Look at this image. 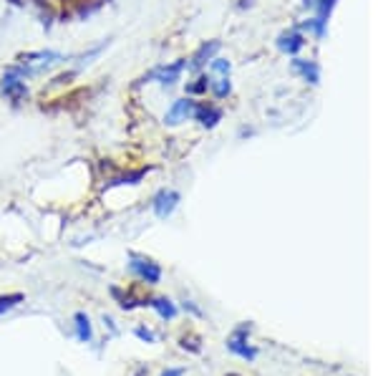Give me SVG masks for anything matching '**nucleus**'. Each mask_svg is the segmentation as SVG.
Returning <instances> with one entry per match:
<instances>
[{"label": "nucleus", "instance_id": "obj_23", "mask_svg": "<svg viewBox=\"0 0 378 376\" xmlns=\"http://www.w3.org/2000/svg\"><path fill=\"white\" fill-rule=\"evenodd\" d=\"M63 3H66V0H63Z\"/></svg>", "mask_w": 378, "mask_h": 376}, {"label": "nucleus", "instance_id": "obj_19", "mask_svg": "<svg viewBox=\"0 0 378 376\" xmlns=\"http://www.w3.org/2000/svg\"><path fill=\"white\" fill-rule=\"evenodd\" d=\"M76 76V71H69V74H61V76H56V79L50 81V86H63V84H69L71 79Z\"/></svg>", "mask_w": 378, "mask_h": 376}, {"label": "nucleus", "instance_id": "obj_3", "mask_svg": "<svg viewBox=\"0 0 378 376\" xmlns=\"http://www.w3.org/2000/svg\"><path fill=\"white\" fill-rule=\"evenodd\" d=\"M187 68V61H174V63H164V66H156L151 68L149 74L142 76V84H149V81H156L161 86H172L177 81L182 79V71Z\"/></svg>", "mask_w": 378, "mask_h": 376}, {"label": "nucleus", "instance_id": "obj_17", "mask_svg": "<svg viewBox=\"0 0 378 376\" xmlns=\"http://www.w3.org/2000/svg\"><path fill=\"white\" fill-rule=\"evenodd\" d=\"M210 84H212V81L207 79V76H199L194 84H189V86H187V93H194V96H197V93H207Z\"/></svg>", "mask_w": 378, "mask_h": 376}, {"label": "nucleus", "instance_id": "obj_15", "mask_svg": "<svg viewBox=\"0 0 378 376\" xmlns=\"http://www.w3.org/2000/svg\"><path fill=\"white\" fill-rule=\"evenodd\" d=\"M18 303H23V293H8V296H0V316L6 311L15 309Z\"/></svg>", "mask_w": 378, "mask_h": 376}, {"label": "nucleus", "instance_id": "obj_11", "mask_svg": "<svg viewBox=\"0 0 378 376\" xmlns=\"http://www.w3.org/2000/svg\"><path fill=\"white\" fill-rule=\"evenodd\" d=\"M149 172V167H139V169H131V172H121L116 177L109 179V187H119V185H139L144 179V174Z\"/></svg>", "mask_w": 378, "mask_h": 376}, {"label": "nucleus", "instance_id": "obj_4", "mask_svg": "<svg viewBox=\"0 0 378 376\" xmlns=\"http://www.w3.org/2000/svg\"><path fill=\"white\" fill-rule=\"evenodd\" d=\"M58 61H63V56L58 51H28V53L18 56V63L31 68V74H38V71H43V68L53 66Z\"/></svg>", "mask_w": 378, "mask_h": 376}, {"label": "nucleus", "instance_id": "obj_6", "mask_svg": "<svg viewBox=\"0 0 378 376\" xmlns=\"http://www.w3.org/2000/svg\"><path fill=\"white\" fill-rule=\"evenodd\" d=\"M192 117L197 119L202 127L212 129V127H217V124L222 122V109H220V106H215V104H207V101H202V104H194Z\"/></svg>", "mask_w": 378, "mask_h": 376}, {"label": "nucleus", "instance_id": "obj_13", "mask_svg": "<svg viewBox=\"0 0 378 376\" xmlns=\"http://www.w3.org/2000/svg\"><path fill=\"white\" fill-rule=\"evenodd\" d=\"M76 321V336H79L81 344H88V341L93 339V331H91V321H88L86 313H76L74 316Z\"/></svg>", "mask_w": 378, "mask_h": 376}, {"label": "nucleus", "instance_id": "obj_16", "mask_svg": "<svg viewBox=\"0 0 378 376\" xmlns=\"http://www.w3.org/2000/svg\"><path fill=\"white\" fill-rule=\"evenodd\" d=\"M210 89L215 91V96H220V99H222V96H227V93L232 91V86H229V79H227V76H222L220 81H212Z\"/></svg>", "mask_w": 378, "mask_h": 376}, {"label": "nucleus", "instance_id": "obj_10", "mask_svg": "<svg viewBox=\"0 0 378 376\" xmlns=\"http://www.w3.org/2000/svg\"><path fill=\"white\" fill-rule=\"evenodd\" d=\"M278 46H280V51H285V53L292 56L305 46V38H303V33H298V31L283 33V36L278 38Z\"/></svg>", "mask_w": 378, "mask_h": 376}, {"label": "nucleus", "instance_id": "obj_22", "mask_svg": "<svg viewBox=\"0 0 378 376\" xmlns=\"http://www.w3.org/2000/svg\"><path fill=\"white\" fill-rule=\"evenodd\" d=\"M8 3H13V6H23V0H8Z\"/></svg>", "mask_w": 378, "mask_h": 376}, {"label": "nucleus", "instance_id": "obj_8", "mask_svg": "<svg viewBox=\"0 0 378 376\" xmlns=\"http://www.w3.org/2000/svg\"><path fill=\"white\" fill-rule=\"evenodd\" d=\"M217 51H220V41H210V44H202V46L197 48V53L192 56V61L187 63V66L192 68V71H197V68H202L207 61H212Z\"/></svg>", "mask_w": 378, "mask_h": 376}, {"label": "nucleus", "instance_id": "obj_18", "mask_svg": "<svg viewBox=\"0 0 378 376\" xmlns=\"http://www.w3.org/2000/svg\"><path fill=\"white\" fill-rule=\"evenodd\" d=\"M212 71L220 76H227L229 74V61H224V58H212Z\"/></svg>", "mask_w": 378, "mask_h": 376}, {"label": "nucleus", "instance_id": "obj_21", "mask_svg": "<svg viewBox=\"0 0 378 376\" xmlns=\"http://www.w3.org/2000/svg\"><path fill=\"white\" fill-rule=\"evenodd\" d=\"M161 376H184V369H167Z\"/></svg>", "mask_w": 378, "mask_h": 376}, {"label": "nucleus", "instance_id": "obj_7", "mask_svg": "<svg viewBox=\"0 0 378 376\" xmlns=\"http://www.w3.org/2000/svg\"><path fill=\"white\" fill-rule=\"evenodd\" d=\"M192 111H194V101L192 99H177L172 106H169L167 114H164V124L174 127V124L187 122V119L192 117Z\"/></svg>", "mask_w": 378, "mask_h": 376}, {"label": "nucleus", "instance_id": "obj_20", "mask_svg": "<svg viewBox=\"0 0 378 376\" xmlns=\"http://www.w3.org/2000/svg\"><path fill=\"white\" fill-rule=\"evenodd\" d=\"M137 336H139V339H144V341H154V333L147 331V328H137Z\"/></svg>", "mask_w": 378, "mask_h": 376}, {"label": "nucleus", "instance_id": "obj_5", "mask_svg": "<svg viewBox=\"0 0 378 376\" xmlns=\"http://www.w3.org/2000/svg\"><path fill=\"white\" fill-rule=\"evenodd\" d=\"M177 205H180V192H174V190H159L154 195V200H151L154 215L159 217V220H167Z\"/></svg>", "mask_w": 378, "mask_h": 376}, {"label": "nucleus", "instance_id": "obj_1", "mask_svg": "<svg viewBox=\"0 0 378 376\" xmlns=\"http://www.w3.org/2000/svg\"><path fill=\"white\" fill-rule=\"evenodd\" d=\"M31 74V68L25 66H11L6 68V74H3V79H0V91H3V96L6 99H11L13 104H20V101L28 99V86H25V79Z\"/></svg>", "mask_w": 378, "mask_h": 376}, {"label": "nucleus", "instance_id": "obj_14", "mask_svg": "<svg viewBox=\"0 0 378 376\" xmlns=\"http://www.w3.org/2000/svg\"><path fill=\"white\" fill-rule=\"evenodd\" d=\"M104 3L106 0H83V3H79V8H76V15H79V18H88V15L99 11Z\"/></svg>", "mask_w": 378, "mask_h": 376}, {"label": "nucleus", "instance_id": "obj_9", "mask_svg": "<svg viewBox=\"0 0 378 376\" xmlns=\"http://www.w3.org/2000/svg\"><path fill=\"white\" fill-rule=\"evenodd\" d=\"M292 71L303 76L305 81H310V84H318V81H320V68H318V63H313V61L295 58V61H292Z\"/></svg>", "mask_w": 378, "mask_h": 376}, {"label": "nucleus", "instance_id": "obj_2", "mask_svg": "<svg viewBox=\"0 0 378 376\" xmlns=\"http://www.w3.org/2000/svg\"><path fill=\"white\" fill-rule=\"evenodd\" d=\"M129 271L147 285H156L161 280V268L159 263H154L151 258L147 255H139V253H129Z\"/></svg>", "mask_w": 378, "mask_h": 376}, {"label": "nucleus", "instance_id": "obj_12", "mask_svg": "<svg viewBox=\"0 0 378 376\" xmlns=\"http://www.w3.org/2000/svg\"><path fill=\"white\" fill-rule=\"evenodd\" d=\"M147 306H151V309H154L161 318H167V321H172L174 316H177V306H174L169 298H151V301H147Z\"/></svg>", "mask_w": 378, "mask_h": 376}]
</instances>
